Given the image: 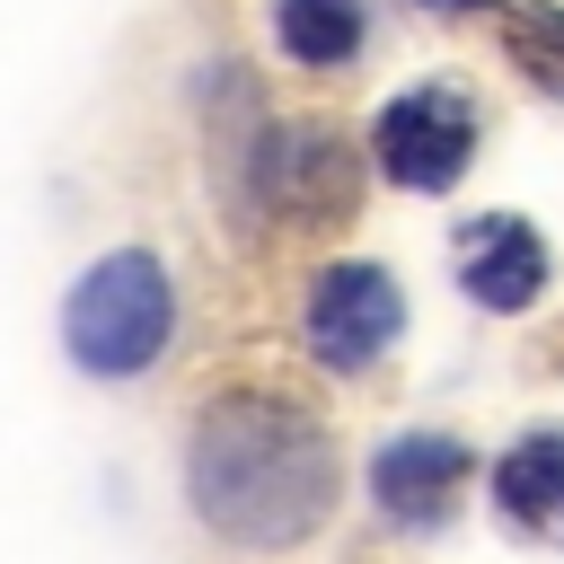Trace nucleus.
Wrapping results in <instances>:
<instances>
[{"label": "nucleus", "mask_w": 564, "mask_h": 564, "mask_svg": "<svg viewBox=\"0 0 564 564\" xmlns=\"http://www.w3.org/2000/svg\"><path fill=\"white\" fill-rule=\"evenodd\" d=\"M167 326H176V300H167V273L159 256L141 247H115L79 273L70 308H62V344L88 379H132L167 352Z\"/></svg>", "instance_id": "nucleus-2"}, {"label": "nucleus", "mask_w": 564, "mask_h": 564, "mask_svg": "<svg viewBox=\"0 0 564 564\" xmlns=\"http://www.w3.org/2000/svg\"><path fill=\"white\" fill-rule=\"evenodd\" d=\"M185 494L238 546H300L335 511V441L317 432L308 405L229 388L203 405L185 441Z\"/></svg>", "instance_id": "nucleus-1"}, {"label": "nucleus", "mask_w": 564, "mask_h": 564, "mask_svg": "<svg viewBox=\"0 0 564 564\" xmlns=\"http://www.w3.org/2000/svg\"><path fill=\"white\" fill-rule=\"evenodd\" d=\"M458 485H467V441L449 432H405L370 458V494L388 520H441Z\"/></svg>", "instance_id": "nucleus-6"}, {"label": "nucleus", "mask_w": 564, "mask_h": 564, "mask_svg": "<svg viewBox=\"0 0 564 564\" xmlns=\"http://www.w3.org/2000/svg\"><path fill=\"white\" fill-rule=\"evenodd\" d=\"M256 203L273 220H300V229H326L361 203V150L335 132V123H264L256 132V167H247Z\"/></svg>", "instance_id": "nucleus-3"}, {"label": "nucleus", "mask_w": 564, "mask_h": 564, "mask_svg": "<svg viewBox=\"0 0 564 564\" xmlns=\"http://www.w3.org/2000/svg\"><path fill=\"white\" fill-rule=\"evenodd\" d=\"M494 502L520 529H564V432H529L502 467H494Z\"/></svg>", "instance_id": "nucleus-8"}, {"label": "nucleus", "mask_w": 564, "mask_h": 564, "mask_svg": "<svg viewBox=\"0 0 564 564\" xmlns=\"http://www.w3.org/2000/svg\"><path fill=\"white\" fill-rule=\"evenodd\" d=\"M370 159H379V176L405 185V194H449V185L467 176V159H476V115H467V97H458V88H405V97H388L379 123H370Z\"/></svg>", "instance_id": "nucleus-4"}, {"label": "nucleus", "mask_w": 564, "mask_h": 564, "mask_svg": "<svg viewBox=\"0 0 564 564\" xmlns=\"http://www.w3.org/2000/svg\"><path fill=\"white\" fill-rule=\"evenodd\" d=\"M538 291H546V247H538V229H529V220L476 229V247H467V300H485V308H529Z\"/></svg>", "instance_id": "nucleus-7"}, {"label": "nucleus", "mask_w": 564, "mask_h": 564, "mask_svg": "<svg viewBox=\"0 0 564 564\" xmlns=\"http://www.w3.org/2000/svg\"><path fill=\"white\" fill-rule=\"evenodd\" d=\"M432 9H476V0H432Z\"/></svg>", "instance_id": "nucleus-10"}, {"label": "nucleus", "mask_w": 564, "mask_h": 564, "mask_svg": "<svg viewBox=\"0 0 564 564\" xmlns=\"http://www.w3.org/2000/svg\"><path fill=\"white\" fill-rule=\"evenodd\" d=\"M361 0H273V44L308 70H335L361 53Z\"/></svg>", "instance_id": "nucleus-9"}, {"label": "nucleus", "mask_w": 564, "mask_h": 564, "mask_svg": "<svg viewBox=\"0 0 564 564\" xmlns=\"http://www.w3.org/2000/svg\"><path fill=\"white\" fill-rule=\"evenodd\" d=\"M405 326V300L379 264H326L308 291V352L326 370H370Z\"/></svg>", "instance_id": "nucleus-5"}]
</instances>
